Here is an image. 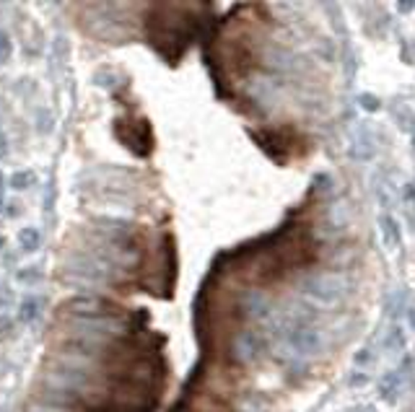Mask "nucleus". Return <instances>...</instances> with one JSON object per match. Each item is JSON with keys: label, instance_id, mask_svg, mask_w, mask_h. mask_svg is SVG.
<instances>
[{"label": "nucleus", "instance_id": "nucleus-1", "mask_svg": "<svg viewBox=\"0 0 415 412\" xmlns=\"http://www.w3.org/2000/svg\"><path fill=\"white\" fill-rule=\"evenodd\" d=\"M288 345L299 353V356H317L322 350V334L312 321L299 319L288 329Z\"/></svg>", "mask_w": 415, "mask_h": 412}, {"label": "nucleus", "instance_id": "nucleus-2", "mask_svg": "<svg viewBox=\"0 0 415 412\" xmlns=\"http://www.w3.org/2000/svg\"><path fill=\"white\" fill-rule=\"evenodd\" d=\"M265 353V337L255 329H244L234 337L231 342V356L234 361L242 363V366H252V363H257Z\"/></svg>", "mask_w": 415, "mask_h": 412}, {"label": "nucleus", "instance_id": "nucleus-3", "mask_svg": "<svg viewBox=\"0 0 415 412\" xmlns=\"http://www.w3.org/2000/svg\"><path fill=\"white\" fill-rule=\"evenodd\" d=\"M301 293H307L309 299L317 301V304L322 306H332L335 301H340L343 296V283L335 280V277H307L304 285H301Z\"/></svg>", "mask_w": 415, "mask_h": 412}, {"label": "nucleus", "instance_id": "nucleus-4", "mask_svg": "<svg viewBox=\"0 0 415 412\" xmlns=\"http://www.w3.org/2000/svg\"><path fill=\"white\" fill-rule=\"evenodd\" d=\"M397 391H400V374L397 371H389L386 376H381L379 381V397L389 405L397 402Z\"/></svg>", "mask_w": 415, "mask_h": 412}, {"label": "nucleus", "instance_id": "nucleus-5", "mask_svg": "<svg viewBox=\"0 0 415 412\" xmlns=\"http://www.w3.org/2000/svg\"><path fill=\"white\" fill-rule=\"evenodd\" d=\"M379 223H381V239H384V247L386 249L400 247V226H397V220H394L392 215H381Z\"/></svg>", "mask_w": 415, "mask_h": 412}, {"label": "nucleus", "instance_id": "nucleus-6", "mask_svg": "<svg viewBox=\"0 0 415 412\" xmlns=\"http://www.w3.org/2000/svg\"><path fill=\"white\" fill-rule=\"evenodd\" d=\"M39 314H42V301L36 299V296H26L21 301V306H19V319L24 324H34L39 319Z\"/></svg>", "mask_w": 415, "mask_h": 412}, {"label": "nucleus", "instance_id": "nucleus-7", "mask_svg": "<svg viewBox=\"0 0 415 412\" xmlns=\"http://www.w3.org/2000/svg\"><path fill=\"white\" fill-rule=\"evenodd\" d=\"M19 244H21L24 252H36V249L42 247V234H39V228L34 226H26L19 231Z\"/></svg>", "mask_w": 415, "mask_h": 412}, {"label": "nucleus", "instance_id": "nucleus-8", "mask_svg": "<svg viewBox=\"0 0 415 412\" xmlns=\"http://www.w3.org/2000/svg\"><path fill=\"white\" fill-rule=\"evenodd\" d=\"M36 182V177L31 174V171H16V174H11V179H8V185L14 187L16 192H24V190H29L31 185Z\"/></svg>", "mask_w": 415, "mask_h": 412}, {"label": "nucleus", "instance_id": "nucleus-9", "mask_svg": "<svg viewBox=\"0 0 415 412\" xmlns=\"http://www.w3.org/2000/svg\"><path fill=\"white\" fill-rule=\"evenodd\" d=\"M384 348L386 350H392V353H397V350L405 348V334H402L400 327H392L389 332H386L384 337Z\"/></svg>", "mask_w": 415, "mask_h": 412}, {"label": "nucleus", "instance_id": "nucleus-10", "mask_svg": "<svg viewBox=\"0 0 415 412\" xmlns=\"http://www.w3.org/2000/svg\"><path fill=\"white\" fill-rule=\"evenodd\" d=\"M16 280H19V283H26V285H34V283H39V280H42V270H39V267H26V270H19L16 272Z\"/></svg>", "mask_w": 415, "mask_h": 412}, {"label": "nucleus", "instance_id": "nucleus-11", "mask_svg": "<svg viewBox=\"0 0 415 412\" xmlns=\"http://www.w3.org/2000/svg\"><path fill=\"white\" fill-rule=\"evenodd\" d=\"M358 104H361V109H366V112H379L381 109V101L374 96V93H361L358 96Z\"/></svg>", "mask_w": 415, "mask_h": 412}, {"label": "nucleus", "instance_id": "nucleus-12", "mask_svg": "<svg viewBox=\"0 0 415 412\" xmlns=\"http://www.w3.org/2000/svg\"><path fill=\"white\" fill-rule=\"evenodd\" d=\"M8 57H11V36L0 29V65L6 63Z\"/></svg>", "mask_w": 415, "mask_h": 412}, {"label": "nucleus", "instance_id": "nucleus-13", "mask_svg": "<svg viewBox=\"0 0 415 412\" xmlns=\"http://www.w3.org/2000/svg\"><path fill=\"white\" fill-rule=\"evenodd\" d=\"M372 361H374V353H372L369 348H361V350L356 353V358H353V363H356V366H364V363L369 366Z\"/></svg>", "mask_w": 415, "mask_h": 412}, {"label": "nucleus", "instance_id": "nucleus-14", "mask_svg": "<svg viewBox=\"0 0 415 412\" xmlns=\"http://www.w3.org/2000/svg\"><path fill=\"white\" fill-rule=\"evenodd\" d=\"M8 156V138H6V133L0 130V158H6Z\"/></svg>", "mask_w": 415, "mask_h": 412}, {"label": "nucleus", "instance_id": "nucleus-15", "mask_svg": "<svg viewBox=\"0 0 415 412\" xmlns=\"http://www.w3.org/2000/svg\"><path fill=\"white\" fill-rule=\"evenodd\" d=\"M351 384H369V374H353L351 376Z\"/></svg>", "mask_w": 415, "mask_h": 412}, {"label": "nucleus", "instance_id": "nucleus-16", "mask_svg": "<svg viewBox=\"0 0 415 412\" xmlns=\"http://www.w3.org/2000/svg\"><path fill=\"white\" fill-rule=\"evenodd\" d=\"M413 8H415V3H400V6H397V11H402V14H405V11H408V14H410V11H413Z\"/></svg>", "mask_w": 415, "mask_h": 412}, {"label": "nucleus", "instance_id": "nucleus-17", "mask_svg": "<svg viewBox=\"0 0 415 412\" xmlns=\"http://www.w3.org/2000/svg\"><path fill=\"white\" fill-rule=\"evenodd\" d=\"M348 412H376L372 405H366V407H356V410H348Z\"/></svg>", "mask_w": 415, "mask_h": 412}, {"label": "nucleus", "instance_id": "nucleus-18", "mask_svg": "<svg viewBox=\"0 0 415 412\" xmlns=\"http://www.w3.org/2000/svg\"><path fill=\"white\" fill-rule=\"evenodd\" d=\"M3 187H6V174L0 171V195H3Z\"/></svg>", "mask_w": 415, "mask_h": 412}, {"label": "nucleus", "instance_id": "nucleus-19", "mask_svg": "<svg viewBox=\"0 0 415 412\" xmlns=\"http://www.w3.org/2000/svg\"><path fill=\"white\" fill-rule=\"evenodd\" d=\"M6 210V200H3V195H0V213Z\"/></svg>", "mask_w": 415, "mask_h": 412}, {"label": "nucleus", "instance_id": "nucleus-20", "mask_svg": "<svg viewBox=\"0 0 415 412\" xmlns=\"http://www.w3.org/2000/svg\"><path fill=\"white\" fill-rule=\"evenodd\" d=\"M3 244H6V239H0V249H3Z\"/></svg>", "mask_w": 415, "mask_h": 412}]
</instances>
